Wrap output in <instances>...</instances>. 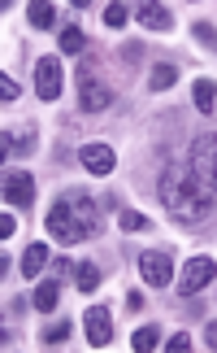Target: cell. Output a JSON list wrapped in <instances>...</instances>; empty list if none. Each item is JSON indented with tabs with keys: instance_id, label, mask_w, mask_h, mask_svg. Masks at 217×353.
Listing matches in <instances>:
<instances>
[{
	"instance_id": "obj_20",
	"label": "cell",
	"mask_w": 217,
	"mask_h": 353,
	"mask_svg": "<svg viewBox=\"0 0 217 353\" xmlns=\"http://www.w3.org/2000/svg\"><path fill=\"white\" fill-rule=\"evenodd\" d=\"M83 48H87V35H83V26H65V31H61V52H70V57H78Z\"/></svg>"
},
{
	"instance_id": "obj_11",
	"label": "cell",
	"mask_w": 217,
	"mask_h": 353,
	"mask_svg": "<svg viewBox=\"0 0 217 353\" xmlns=\"http://www.w3.org/2000/svg\"><path fill=\"white\" fill-rule=\"evenodd\" d=\"M135 18H139L144 31H174V13L165 5H157V0H148V5L135 9Z\"/></svg>"
},
{
	"instance_id": "obj_8",
	"label": "cell",
	"mask_w": 217,
	"mask_h": 353,
	"mask_svg": "<svg viewBox=\"0 0 217 353\" xmlns=\"http://www.w3.org/2000/svg\"><path fill=\"white\" fill-rule=\"evenodd\" d=\"M217 279V262L213 257H192V262H183V296H196V292H205L209 283Z\"/></svg>"
},
{
	"instance_id": "obj_7",
	"label": "cell",
	"mask_w": 217,
	"mask_h": 353,
	"mask_svg": "<svg viewBox=\"0 0 217 353\" xmlns=\"http://www.w3.org/2000/svg\"><path fill=\"white\" fill-rule=\"evenodd\" d=\"M61 88H65L61 61H57V57H39V61H35V92H39V101H57Z\"/></svg>"
},
{
	"instance_id": "obj_6",
	"label": "cell",
	"mask_w": 217,
	"mask_h": 353,
	"mask_svg": "<svg viewBox=\"0 0 217 353\" xmlns=\"http://www.w3.org/2000/svg\"><path fill=\"white\" fill-rule=\"evenodd\" d=\"M0 192H5V205H13V210H31V205H35V174H26V170H5V183H0Z\"/></svg>"
},
{
	"instance_id": "obj_21",
	"label": "cell",
	"mask_w": 217,
	"mask_h": 353,
	"mask_svg": "<svg viewBox=\"0 0 217 353\" xmlns=\"http://www.w3.org/2000/svg\"><path fill=\"white\" fill-rule=\"evenodd\" d=\"M70 332H74V323H70V319H57L52 327H44V336H39V341H44V345H61V341H70Z\"/></svg>"
},
{
	"instance_id": "obj_4",
	"label": "cell",
	"mask_w": 217,
	"mask_h": 353,
	"mask_svg": "<svg viewBox=\"0 0 217 353\" xmlns=\"http://www.w3.org/2000/svg\"><path fill=\"white\" fill-rule=\"evenodd\" d=\"M108 105H113V88L100 83V74H91V70L78 74V110L83 114H104Z\"/></svg>"
},
{
	"instance_id": "obj_3",
	"label": "cell",
	"mask_w": 217,
	"mask_h": 353,
	"mask_svg": "<svg viewBox=\"0 0 217 353\" xmlns=\"http://www.w3.org/2000/svg\"><path fill=\"white\" fill-rule=\"evenodd\" d=\"M183 161H187V170H192V179L205 188V192L213 196V205H217V131L196 135Z\"/></svg>"
},
{
	"instance_id": "obj_2",
	"label": "cell",
	"mask_w": 217,
	"mask_h": 353,
	"mask_svg": "<svg viewBox=\"0 0 217 353\" xmlns=\"http://www.w3.org/2000/svg\"><path fill=\"white\" fill-rule=\"evenodd\" d=\"M44 227H48V236L57 240V244H83V240H91V236H100L104 219H100V205H96L87 192L70 188V192H61V196L48 205Z\"/></svg>"
},
{
	"instance_id": "obj_13",
	"label": "cell",
	"mask_w": 217,
	"mask_h": 353,
	"mask_svg": "<svg viewBox=\"0 0 217 353\" xmlns=\"http://www.w3.org/2000/svg\"><path fill=\"white\" fill-rule=\"evenodd\" d=\"M174 83H179V65L174 61H157L152 70H148V92H165Z\"/></svg>"
},
{
	"instance_id": "obj_27",
	"label": "cell",
	"mask_w": 217,
	"mask_h": 353,
	"mask_svg": "<svg viewBox=\"0 0 217 353\" xmlns=\"http://www.w3.org/2000/svg\"><path fill=\"white\" fill-rule=\"evenodd\" d=\"M13 232H18V219H13V214L5 210V214H0V236H5V240H9Z\"/></svg>"
},
{
	"instance_id": "obj_17",
	"label": "cell",
	"mask_w": 217,
	"mask_h": 353,
	"mask_svg": "<svg viewBox=\"0 0 217 353\" xmlns=\"http://www.w3.org/2000/svg\"><path fill=\"white\" fill-rule=\"evenodd\" d=\"M70 279H74L78 292H96L100 288V266L96 262H74V275Z\"/></svg>"
},
{
	"instance_id": "obj_23",
	"label": "cell",
	"mask_w": 217,
	"mask_h": 353,
	"mask_svg": "<svg viewBox=\"0 0 217 353\" xmlns=\"http://www.w3.org/2000/svg\"><path fill=\"white\" fill-rule=\"evenodd\" d=\"M192 35H196L209 52H217V26H213V22H196V26H192Z\"/></svg>"
},
{
	"instance_id": "obj_1",
	"label": "cell",
	"mask_w": 217,
	"mask_h": 353,
	"mask_svg": "<svg viewBox=\"0 0 217 353\" xmlns=\"http://www.w3.org/2000/svg\"><path fill=\"white\" fill-rule=\"evenodd\" d=\"M157 192H161V205L170 210V219L179 227H200V223H209V214H217L213 196L192 179L187 161H170V166L161 170Z\"/></svg>"
},
{
	"instance_id": "obj_25",
	"label": "cell",
	"mask_w": 217,
	"mask_h": 353,
	"mask_svg": "<svg viewBox=\"0 0 217 353\" xmlns=\"http://www.w3.org/2000/svg\"><path fill=\"white\" fill-rule=\"evenodd\" d=\"M18 92H22V88H18V79L0 74V101H5V105H9V101H18Z\"/></svg>"
},
{
	"instance_id": "obj_5",
	"label": "cell",
	"mask_w": 217,
	"mask_h": 353,
	"mask_svg": "<svg viewBox=\"0 0 217 353\" xmlns=\"http://www.w3.org/2000/svg\"><path fill=\"white\" fill-rule=\"evenodd\" d=\"M139 279L148 283V288H170V283H174V257L165 249L139 253Z\"/></svg>"
},
{
	"instance_id": "obj_15",
	"label": "cell",
	"mask_w": 217,
	"mask_h": 353,
	"mask_svg": "<svg viewBox=\"0 0 217 353\" xmlns=\"http://www.w3.org/2000/svg\"><path fill=\"white\" fill-rule=\"evenodd\" d=\"M44 266H48V244L35 240L31 249L22 253V275H26V279H39V270H44Z\"/></svg>"
},
{
	"instance_id": "obj_24",
	"label": "cell",
	"mask_w": 217,
	"mask_h": 353,
	"mask_svg": "<svg viewBox=\"0 0 217 353\" xmlns=\"http://www.w3.org/2000/svg\"><path fill=\"white\" fill-rule=\"evenodd\" d=\"M126 18H130V13L122 9V5H108V9H104V26H108V31H117V26H126Z\"/></svg>"
},
{
	"instance_id": "obj_26",
	"label": "cell",
	"mask_w": 217,
	"mask_h": 353,
	"mask_svg": "<svg viewBox=\"0 0 217 353\" xmlns=\"http://www.w3.org/2000/svg\"><path fill=\"white\" fill-rule=\"evenodd\" d=\"M165 349H170V353H187V349H192V336H187V332L170 336V341H165Z\"/></svg>"
},
{
	"instance_id": "obj_18",
	"label": "cell",
	"mask_w": 217,
	"mask_h": 353,
	"mask_svg": "<svg viewBox=\"0 0 217 353\" xmlns=\"http://www.w3.org/2000/svg\"><path fill=\"white\" fill-rule=\"evenodd\" d=\"M192 101H196V110H200V114H213V105H217V88L209 83V79H196Z\"/></svg>"
},
{
	"instance_id": "obj_22",
	"label": "cell",
	"mask_w": 217,
	"mask_h": 353,
	"mask_svg": "<svg viewBox=\"0 0 217 353\" xmlns=\"http://www.w3.org/2000/svg\"><path fill=\"white\" fill-rule=\"evenodd\" d=\"M117 223H122V232H144V227H148V214H139V210H117Z\"/></svg>"
},
{
	"instance_id": "obj_16",
	"label": "cell",
	"mask_w": 217,
	"mask_h": 353,
	"mask_svg": "<svg viewBox=\"0 0 217 353\" xmlns=\"http://www.w3.org/2000/svg\"><path fill=\"white\" fill-rule=\"evenodd\" d=\"M26 22H31L35 31H48V26L57 22V9H52L48 0H26Z\"/></svg>"
},
{
	"instance_id": "obj_28",
	"label": "cell",
	"mask_w": 217,
	"mask_h": 353,
	"mask_svg": "<svg viewBox=\"0 0 217 353\" xmlns=\"http://www.w3.org/2000/svg\"><path fill=\"white\" fill-rule=\"evenodd\" d=\"M205 345H209V349H217V319H209V323H205Z\"/></svg>"
},
{
	"instance_id": "obj_9",
	"label": "cell",
	"mask_w": 217,
	"mask_h": 353,
	"mask_svg": "<svg viewBox=\"0 0 217 353\" xmlns=\"http://www.w3.org/2000/svg\"><path fill=\"white\" fill-rule=\"evenodd\" d=\"M83 336H87V345H91V349L113 345V314H108L104 305L83 310Z\"/></svg>"
},
{
	"instance_id": "obj_12",
	"label": "cell",
	"mask_w": 217,
	"mask_h": 353,
	"mask_svg": "<svg viewBox=\"0 0 217 353\" xmlns=\"http://www.w3.org/2000/svg\"><path fill=\"white\" fill-rule=\"evenodd\" d=\"M31 148H35V131H31V127H22V131H9V127H5V135H0V153H5V161H9V153L26 157Z\"/></svg>"
},
{
	"instance_id": "obj_10",
	"label": "cell",
	"mask_w": 217,
	"mask_h": 353,
	"mask_svg": "<svg viewBox=\"0 0 217 353\" xmlns=\"http://www.w3.org/2000/svg\"><path fill=\"white\" fill-rule=\"evenodd\" d=\"M78 161H83V170L91 174H113L117 166V153H113V144H104V140H91V144H78Z\"/></svg>"
},
{
	"instance_id": "obj_14",
	"label": "cell",
	"mask_w": 217,
	"mask_h": 353,
	"mask_svg": "<svg viewBox=\"0 0 217 353\" xmlns=\"http://www.w3.org/2000/svg\"><path fill=\"white\" fill-rule=\"evenodd\" d=\"M57 296H61L57 279H44V283H35V292H31V305L39 310V314H52V310H57Z\"/></svg>"
},
{
	"instance_id": "obj_19",
	"label": "cell",
	"mask_w": 217,
	"mask_h": 353,
	"mask_svg": "<svg viewBox=\"0 0 217 353\" xmlns=\"http://www.w3.org/2000/svg\"><path fill=\"white\" fill-rule=\"evenodd\" d=\"M157 345H161V327H157V323H148V327H139V332L130 336V349L135 353H152Z\"/></svg>"
}]
</instances>
